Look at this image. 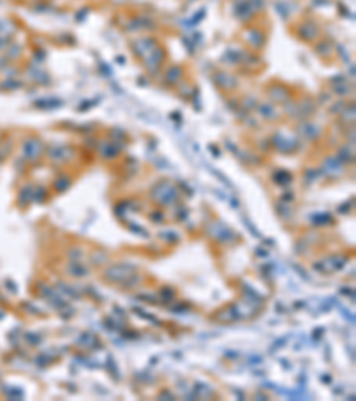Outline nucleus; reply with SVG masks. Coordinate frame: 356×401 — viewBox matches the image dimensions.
I'll return each instance as SVG.
<instances>
[{"label": "nucleus", "mask_w": 356, "mask_h": 401, "mask_svg": "<svg viewBox=\"0 0 356 401\" xmlns=\"http://www.w3.org/2000/svg\"><path fill=\"white\" fill-rule=\"evenodd\" d=\"M43 152V145L39 139H27L24 143V155L27 161H36Z\"/></svg>", "instance_id": "1"}, {"label": "nucleus", "mask_w": 356, "mask_h": 401, "mask_svg": "<svg viewBox=\"0 0 356 401\" xmlns=\"http://www.w3.org/2000/svg\"><path fill=\"white\" fill-rule=\"evenodd\" d=\"M234 13L240 22H246L253 16V5L249 4V0H237L234 4Z\"/></svg>", "instance_id": "2"}, {"label": "nucleus", "mask_w": 356, "mask_h": 401, "mask_svg": "<svg viewBox=\"0 0 356 401\" xmlns=\"http://www.w3.org/2000/svg\"><path fill=\"white\" fill-rule=\"evenodd\" d=\"M155 47H157V45H155V39H141V41H134L132 50L136 52L137 56H146V54H150Z\"/></svg>", "instance_id": "3"}, {"label": "nucleus", "mask_w": 356, "mask_h": 401, "mask_svg": "<svg viewBox=\"0 0 356 401\" xmlns=\"http://www.w3.org/2000/svg\"><path fill=\"white\" fill-rule=\"evenodd\" d=\"M216 80H217V84L219 86H223V88H234V86H237V80L234 79V77H230V75H226V73H217L216 75Z\"/></svg>", "instance_id": "4"}, {"label": "nucleus", "mask_w": 356, "mask_h": 401, "mask_svg": "<svg viewBox=\"0 0 356 401\" xmlns=\"http://www.w3.org/2000/svg\"><path fill=\"white\" fill-rule=\"evenodd\" d=\"M45 102H34V105L36 107H41V109H48V107H59L61 105V100H57V98H43Z\"/></svg>", "instance_id": "5"}, {"label": "nucleus", "mask_w": 356, "mask_h": 401, "mask_svg": "<svg viewBox=\"0 0 356 401\" xmlns=\"http://www.w3.org/2000/svg\"><path fill=\"white\" fill-rule=\"evenodd\" d=\"M180 75H182V68H177V66H173L169 71H166V80H168V82H171V84H177L178 79H180Z\"/></svg>", "instance_id": "6"}, {"label": "nucleus", "mask_w": 356, "mask_h": 401, "mask_svg": "<svg viewBox=\"0 0 356 401\" xmlns=\"http://www.w3.org/2000/svg\"><path fill=\"white\" fill-rule=\"evenodd\" d=\"M260 112H262V116L267 118V120H274V118H276V111H274V107L269 105V103L260 105Z\"/></svg>", "instance_id": "7"}, {"label": "nucleus", "mask_w": 356, "mask_h": 401, "mask_svg": "<svg viewBox=\"0 0 356 401\" xmlns=\"http://www.w3.org/2000/svg\"><path fill=\"white\" fill-rule=\"evenodd\" d=\"M274 180H280V182H289V180H291V175H289V173L280 171V173H276V175H274Z\"/></svg>", "instance_id": "8"}, {"label": "nucleus", "mask_w": 356, "mask_h": 401, "mask_svg": "<svg viewBox=\"0 0 356 401\" xmlns=\"http://www.w3.org/2000/svg\"><path fill=\"white\" fill-rule=\"evenodd\" d=\"M68 184H70V180H68V178H64V180H57L56 182V189L57 191H62V189H66V187H68Z\"/></svg>", "instance_id": "9"}, {"label": "nucleus", "mask_w": 356, "mask_h": 401, "mask_svg": "<svg viewBox=\"0 0 356 401\" xmlns=\"http://www.w3.org/2000/svg\"><path fill=\"white\" fill-rule=\"evenodd\" d=\"M118 150L113 146V143H107V146L103 148V155H116Z\"/></svg>", "instance_id": "10"}, {"label": "nucleus", "mask_w": 356, "mask_h": 401, "mask_svg": "<svg viewBox=\"0 0 356 401\" xmlns=\"http://www.w3.org/2000/svg\"><path fill=\"white\" fill-rule=\"evenodd\" d=\"M2 88H4V89H16V88H20V82L9 80V82H4V84H2Z\"/></svg>", "instance_id": "11"}, {"label": "nucleus", "mask_w": 356, "mask_h": 401, "mask_svg": "<svg viewBox=\"0 0 356 401\" xmlns=\"http://www.w3.org/2000/svg\"><path fill=\"white\" fill-rule=\"evenodd\" d=\"M9 47V39L4 36H0V48H7Z\"/></svg>", "instance_id": "12"}, {"label": "nucleus", "mask_w": 356, "mask_h": 401, "mask_svg": "<svg viewBox=\"0 0 356 401\" xmlns=\"http://www.w3.org/2000/svg\"><path fill=\"white\" fill-rule=\"evenodd\" d=\"M2 65H4V61H0V66H2Z\"/></svg>", "instance_id": "13"}, {"label": "nucleus", "mask_w": 356, "mask_h": 401, "mask_svg": "<svg viewBox=\"0 0 356 401\" xmlns=\"http://www.w3.org/2000/svg\"><path fill=\"white\" fill-rule=\"evenodd\" d=\"M0 137H2V134H0Z\"/></svg>", "instance_id": "14"}]
</instances>
